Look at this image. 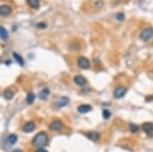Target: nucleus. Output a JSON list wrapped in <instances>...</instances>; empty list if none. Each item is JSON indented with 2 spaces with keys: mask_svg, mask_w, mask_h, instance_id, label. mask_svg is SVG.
Instances as JSON below:
<instances>
[{
  "mask_svg": "<svg viewBox=\"0 0 153 152\" xmlns=\"http://www.w3.org/2000/svg\"><path fill=\"white\" fill-rule=\"evenodd\" d=\"M28 3L32 8H35V9L39 8V6H40L39 0H28Z\"/></svg>",
  "mask_w": 153,
  "mask_h": 152,
  "instance_id": "17",
  "label": "nucleus"
},
{
  "mask_svg": "<svg viewBox=\"0 0 153 152\" xmlns=\"http://www.w3.org/2000/svg\"><path fill=\"white\" fill-rule=\"evenodd\" d=\"M13 57H14V59L16 60V62H18L19 65H22V67H23V65H25V61L23 59V57H22V56L19 55V54H18L16 52L13 53Z\"/></svg>",
  "mask_w": 153,
  "mask_h": 152,
  "instance_id": "15",
  "label": "nucleus"
},
{
  "mask_svg": "<svg viewBox=\"0 0 153 152\" xmlns=\"http://www.w3.org/2000/svg\"><path fill=\"white\" fill-rule=\"evenodd\" d=\"M102 116H103V119H108L110 116H111V112H110L108 109H104L102 111Z\"/></svg>",
  "mask_w": 153,
  "mask_h": 152,
  "instance_id": "21",
  "label": "nucleus"
},
{
  "mask_svg": "<svg viewBox=\"0 0 153 152\" xmlns=\"http://www.w3.org/2000/svg\"><path fill=\"white\" fill-rule=\"evenodd\" d=\"M63 127V124L60 121H54L50 124V126H49V129L51 130V131H54V132H57L59 130H61Z\"/></svg>",
  "mask_w": 153,
  "mask_h": 152,
  "instance_id": "7",
  "label": "nucleus"
},
{
  "mask_svg": "<svg viewBox=\"0 0 153 152\" xmlns=\"http://www.w3.org/2000/svg\"><path fill=\"white\" fill-rule=\"evenodd\" d=\"M33 145L37 148H43L44 146L47 145L48 143V136L45 132H39L32 140Z\"/></svg>",
  "mask_w": 153,
  "mask_h": 152,
  "instance_id": "1",
  "label": "nucleus"
},
{
  "mask_svg": "<svg viewBox=\"0 0 153 152\" xmlns=\"http://www.w3.org/2000/svg\"><path fill=\"white\" fill-rule=\"evenodd\" d=\"M0 38L4 41L8 39V33H7V31L2 26H0Z\"/></svg>",
  "mask_w": 153,
  "mask_h": 152,
  "instance_id": "14",
  "label": "nucleus"
},
{
  "mask_svg": "<svg viewBox=\"0 0 153 152\" xmlns=\"http://www.w3.org/2000/svg\"><path fill=\"white\" fill-rule=\"evenodd\" d=\"M14 152H22V151H21V150H16Z\"/></svg>",
  "mask_w": 153,
  "mask_h": 152,
  "instance_id": "24",
  "label": "nucleus"
},
{
  "mask_svg": "<svg viewBox=\"0 0 153 152\" xmlns=\"http://www.w3.org/2000/svg\"><path fill=\"white\" fill-rule=\"evenodd\" d=\"M36 152H48V151L44 148H38V150H37Z\"/></svg>",
  "mask_w": 153,
  "mask_h": 152,
  "instance_id": "23",
  "label": "nucleus"
},
{
  "mask_svg": "<svg viewBox=\"0 0 153 152\" xmlns=\"http://www.w3.org/2000/svg\"><path fill=\"white\" fill-rule=\"evenodd\" d=\"M3 97L5 98L6 100H10L12 99V97H13V92H12L11 90L7 89L3 92Z\"/></svg>",
  "mask_w": 153,
  "mask_h": 152,
  "instance_id": "16",
  "label": "nucleus"
},
{
  "mask_svg": "<svg viewBox=\"0 0 153 152\" xmlns=\"http://www.w3.org/2000/svg\"><path fill=\"white\" fill-rule=\"evenodd\" d=\"M141 39L143 41H148L153 37V28H147L145 30H143V32L141 33Z\"/></svg>",
  "mask_w": 153,
  "mask_h": 152,
  "instance_id": "3",
  "label": "nucleus"
},
{
  "mask_svg": "<svg viewBox=\"0 0 153 152\" xmlns=\"http://www.w3.org/2000/svg\"><path fill=\"white\" fill-rule=\"evenodd\" d=\"M86 136H87L88 139H90L91 141H98L100 139V134L98 133V132H89V133L86 134Z\"/></svg>",
  "mask_w": 153,
  "mask_h": 152,
  "instance_id": "12",
  "label": "nucleus"
},
{
  "mask_svg": "<svg viewBox=\"0 0 153 152\" xmlns=\"http://www.w3.org/2000/svg\"><path fill=\"white\" fill-rule=\"evenodd\" d=\"M16 141H18V136H16V135L11 134L10 136L8 137V143L10 144V145H13V144H16Z\"/></svg>",
  "mask_w": 153,
  "mask_h": 152,
  "instance_id": "18",
  "label": "nucleus"
},
{
  "mask_svg": "<svg viewBox=\"0 0 153 152\" xmlns=\"http://www.w3.org/2000/svg\"><path fill=\"white\" fill-rule=\"evenodd\" d=\"M35 94L34 93H29L28 94V97H27V102H28L29 104H32L34 102V100H35Z\"/></svg>",
  "mask_w": 153,
  "mask_h": 152,
  "instance_id": "20",
  "label": "nucleus"
},
{
  "mask_svg": "<svg viewBox=\"0 0 153 152\" xmlns=\"http://www.w3.org/2000/svg\"><path fill=\"white\" fill-rule=\"evenodd\" d=\"M74 82H75L78 86H85L86 83H87V80H86L83 76L78 75V76H76V77L74 78Z\"/></svg>",
  "mask_w": 153,
  "mask_h": 152,
  "instance_id": "11",
  "label": "nucleus"
},
{
  "mask_svg": "<svg viewBox=\"0 0 153 152\" xmlns=\"http://www.w3.org/2000/svg\"><path fill=\"white\" fill-rule=\"evenodd\" d=\"M115 18H117V21H120V22H124V21H125V16H124V13H122V12L117 13Z\"/></svg>",
  "mask_w": 153,
  "mask_h": 152,
  "instance_id": "22",
  "label": "nucleus"
},
{
  "mask_svg": "<svg viewBox=\"0 0 153 152\" xmlns=\"http://www.w3.org/2000/svg\"><path fill=\"white\" fill-rule=\"evenodd\" d=\"M36 128V125L35 122H28L26 125L23 127V131L25 132V133H31V132H33L34 130H35Z\"/></svg>",
  "mask_w": 153,
  "mask_h": 152,
  "instance_id": "9",
  "label": "nucleus"
},
{
  "mask_svg": "<svg viewBox=\"0 0 153 152\" xmlns=\"http://www.w3.org/2000/svg\"><path fill=\"white\" fill-rule=\"evenodd\" d=\"M129 128H130L131 133H133V134L137 133V132L139 131V126H138V125H136V124H130Z\"/></svg>",
  "mask_w": 153,
  "mask_h": 152,
  "instance_id": "19",
  "label": "nucleus"
},
{
  "mask_svg": "<svg viewBox=\"0 0 153 152\" xmlns=\"http://www.w3.org/2000/svg\"><path fill=\"white\" fill-rule=\"evenodd\" d=\"M49 94H50V91H49L48 88H44V89L39 93L38 97L40 98L41 100H47L49 97Z\"/></svg>",
  "mask_w": 153,
  "mask_h": 152,
  "instance_id": "13",
  "label": "nucleus"
},
{
  "mask_svg": "<svg viewBox=\"0 0 153 152\" xmlns=\"http://www.w3.org/2000/svg\"><path fill=\"white\" fill-rule=\"evenodd\" d=\"M12 8L9 5L3 4V5H0V16H7L11 13Z\"/></svg>",
  "mask_w": 153,
  "mask_h": 152,
  "instance_id": "6",
  "label": "nucleus"
},
{
  "mask_svg": "<svg viewBox=\"0 0 153 152\" xmlns=\"http://www.w3.org/2000/svg\"><path fill=\"white\" fill-rule=\"evenodd\" d=\"M68 103H70V99H68V97H61L55 102V105H56V107H58V108H61V107L66 106Z\"/></svg>",
  "mask_w": 153,
  "mask_h": 152,
  "instance_id": "8",
  "label": "nucleus"
},
{
  "mask_svg": "<svg viewBox=\"0 0 153 152\" xmlns=\"http://www.w3.org/2000/svg\"><path fill=\"white\" fill-rule=\"evenodd\" d=\"M142 129L148 136L153 137V122H144L142 125Z\"/></svg>",
  "mask_w": 153,
  "mask_h": 152,
  "instance_id": "4",
  "label": "nucleus"
},
{
  "mask_svg": "<svg viewBox=\"0 0 153 152\" xmlns=\"http://www.w3.org/2000/svg\"><path fill=\"white\" fill-rule=\"evenodd\" d=\"M127 91H128L127 87H125V86H118V87L114 89V91H113V97L115 99H120V98L125 96Z\"/></svg>",
  "mask_w": 153,
  "mask_h": 152,
  "instance_id": "2",
  "label": "nucleus"
},
{
  "mask_svg": "<svg viewBox=\"0 0 153 152\" xmlns=\"http://www.w3.org/2000/svg\"><path fill=\"white\" fill-rule=\"evenodd\" d=\"M78 111L80 113H88V112L92 111V106L89 104H82L78 107Z\"/></svg>",
  "mask_w": 153,
  "mask_h": 152,
  "instance_id": "10",
  "label": "nucleus"
},
{
  "mask_svg": "<svg viewBox=\"0 0 153 152\" xmlns=\"http://www.w3.org/2000/svg\"><path fill=\"white\" fill-rule=\"evenodd\" d=\"M78 65H79V67L83 68V70H87V68L90 67V61H89L88 58H86V57H84V56H82V57L79 58Z\"/></svg>",
  "mask_w": 153,
  "mask_h": 152,
  "instance_id": "5",
  "label": "nucleus"
}]
</instances>
